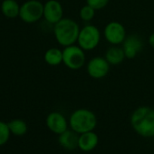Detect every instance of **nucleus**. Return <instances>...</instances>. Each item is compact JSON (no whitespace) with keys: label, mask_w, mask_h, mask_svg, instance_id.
I'll return each mask as SVG.
<instances>
[{"label":"nucleus","mask_w":154,"mask_h":154,"mask_svg":"<svg viewBox=\"0 0 154 154\" xmlns=\"http://www.w3.org/2000/svg\"><path fill=\"white\" fill-rule=\"evenodd\" d=\"M134 131L143 138L154 137V109L149 106L136 108L130 119Z\"/></svg>","instance_id":"nucleus-1"},{"label":"nucleus","mask_w":154,"mask_h":154,"mask_svg":"<svg viewBox=\"0 0 154 154\" xmlns=\"http://www.w3.org/2000/svg\"><path fill=\"white\" fill-rule=\"evenodd\" d=\"M54 26V35L59 45L66 47L77 43L81 30L78 23L71 18H62Z\"/></svg>","instance_id":"nucleus-2"},{"label":"nucleus","mask_w":154,"mask_h":154,"mask_svg":"<svg viewBox=\"0 0 154 154\" xmlns=\"http://www.w3.org/2000/svg\"><path fill=\"white\" fill-rule=\"evenodd\" d=\"M69 125L78 134L94 131L97 125V117L91 110L85 108L77 109L70 115Z\"/></svg>","instance_id":"nucleus-3"},{"label":"nucleus","mask_w":154,"mask_h":154,"mask_svg":"<svg viewBox=\"0 0 154 154\" xmlns=\"http://www.w3.org/2000/svg\"><path fill=\"white\" fill-rule=\"evenodd\" d=\"M100 41V29L94 25H86L80 30L77 44L85 51H91L98 46Z\"/></svg>","instance_id":"nucleus-4"},{"label":"nucleus","mask_w":154,"mask_h":154,"mask_svg":"<svg viewBox=\"0 0 154 154\" xmlns=\"http://www.w3.org/2000/svg\"><path fill=\"white\" fill-rule=\"evenodd\" d=\"M63 63L71 70H79L85 63V53L78 45H72L63 50Z\"/></svg>","instance_id":"nucleus-5"},{"label":"nucleus","mask_w":154,"mask_h":154,"mask_svg":"<svg viewBox=\"0 0 154 154\" xmlns=\"http://www.w3.org/2000/svg\"><path fill=\"white\" fill-rule=\"evenodd\" d=\"M19 17L27 24H33L44 17V4L39 0H28L20 7Z\"/></svg>","instance_id":"nucleus-6"},{"label":"nucleus","mask_w":154,"mask_h":154,"mask_svg":"<svg viewBox=\"0 0 154 154\" xmlns=\"http://www.w3.org/2000/svg\"><path fill=\"white\" fill-rule=\"evenodd\" d=\"M103 36L109 44L118 45L123 43L127 35L125 27L122 23L112 21L105 26L103 29Z\"/></svg>","instance_id":"nucleus-7"},{"label":"nucleus","mask_w":154,"mask_h":154,"mask_svg":"<svg viewBox=\"0 0 154 154\" xmlns=\"http://www.w3.org/2000/svg\"><path fill=\"white\" fill-rule=\"evenodd\" d=\"M110 63L105 57L95 56L90 59L87 63L86 70L90 77L94 79H102L110 72Z\"/></svg>","instance_id":"nucleus-8"},{"label":"nucleus","mask_w":154,"mask_h":154,"mask_svg":"<svg viewBox=\"0 0 154 154\" xmlns=\"http://www.w3.org/2000/svg\"><path fill=\"white\" fill-rule=\"evenodd\" d=\"M63 16V9L57 0H48L44 4V17L46 22L52 25L58 23Z\"/></svg>","instance_id":"nucleus-9"},{"label":"nucleus","mask_w":154,"mask_h":154,"mask_svg":"<svg viewBox=\"0 0 154 154\" xmlns=\"http://www.w3.org/2000/svg\"><path fill=\"white\" fill-rule=\"evenodd\" d=\"M45 124L49 131L57 135L63 133L68 129V122L66 118L59 112H50L45 119Z\"/></svg>","instance_id":"nucleus-10"},{"label":"nucleus","mask_w":154,"mask_h":154,"mask_svg":"<svg viewBox=\"0 0 154 154\" xmlns=\"http://www.w3.org/2000/svg\"><path fill=\"white\" fill-rule=\"evenodd\" d=\"M143 43L141 38L137 35H131L126 36L122 43V48L127 59H133L142 50Z\"/></svg>","instance_id":"nucleus-11"},{"label":"nucleus","mask_w":154,"mask_h":154,"mask_svg":"<svg viewBox=\"0 0 154 154\" xmlns=\"http://www.w3.org/2000/svg\"><path fill=\"white\" fill-rule=\"evenodd\" d=\"M99 143V137L94 131L79 134L78 148L85 152L94 150Z\"/></svg>","instance_id":"nucleus-12"},{"label":"nucleus","mask_w":154,"mask_h":154,"mask_svg":"<svg viewBox=\"0 0 154 154\" xmlns=\"http://www.w3.org/2000/svg\"><path fill=\"white\" fill-rule=\"evenodd\" d=\"M78 140H79V134L75 132L74 131L66 130L63 133L59 134L58 136V142L65 149L72 150L78 148Z\"/></svg>","instance_id":"nucleus-13"},{"label":"nucleus","mask_w":154,"mask_h":154,"mask_svg":"<svg viewBox=\"0 0 154 154\" xmlns=\"http://www.w3.org/2000/svg\"><path fill=\"white\" fill-rule=\"evenodd\" d=\"M104 57L111 65L120 64L126 58L123 48L119 47L118 45H112L110 48H108Z\"/></svg>","instance_id":"nucleus-14"},{"label":"nucleus","mask_w":154,"mask_h":154,"mask_svg":"<svg viewBox=\"0 0 154 154\" xmlns=\"http://www.w3.org/2000/svg\"><path fill=\"white\" fill-rule=\"evenodd\" d=\"M2 14L8 18H16L19 17L20 7L16 0H4L1 4Z\"/></svg>","instance_id":"nucleus-15"},{"label":"nucleus","mask_w":154,"mask_h":154,"mask_svg":"<svg viewBox=\"0 0 154 154\" xmlns=\"http://www.w3.org/2000/svg\"><path fill=\"white\" fill-rule=\"evenodd\" d=\"M45 62L51 66H57L63 63V50L56 47L49 48L44 55Z\"/></svg>","instance_id":"nucleus-16"},{"label":"nucleus","mask_w":154,"mask_h":154,"mask_svg":"<svg viewBox=\"0 0 154 154\" xmlns=\"http://www.w3.org/2000/svg\"><path fill=\"white\" fill-rule=\"evenodd\" d=\"M10 131L15 136H23L27 131V124L21 119H14L8 122Z\"/></svg>","instance_id":"nucleus-17"},{"label":"nucleus","mask_w":154,"mask_h":154,"mask_svg":"<svg viewBox=\"0 0 154 154\" xmlns=\"http://www.w3.org/2000/svg\"><path fill=\"white\" fill-rule=\"evenodd\" d=\"M95 12H96V10L94 8H93L91 6L86 4L80 9L79 16H80V18L84 22H90L91 20L94 19V17L95 16Z\"/></svg>","instance_id":"nucleus-18"},{"label":"nucleus","mask_w":154,"mask_h":154,"mask_svg":"<svg viewBox=\"0 0 154 154\" xmlns=\"http://www.w3.org/2000/svg\"><path fill=\"white\" fill-rule=\"evenodd\" d=\"M11 131L8 126V123L0 121V146L5 145L10 137Z\"/></svg>","instance_id":"nucleus-19"},{"label":"nucleus","mask_w":154,"mask_h":154,"mask_svg":"<svg viewBox=\"0 0 154 154\" xmlns=\"http://www.w3.org/2000/svg\"><path fill=\"white\" fill-rule=\"evenodd\" d=\"M109 1L110 0H86V4L91 6L97 11L104 8L108 5Z\"/></svg>","instance_id":"nucleus-20"},{"label":"nucleus","mask_w":154,"mask_h":154,"mask_svg":"<svg viewBox=\"0 0 154 154\" xmlns=\"http://www.w3.org/2000/svg\"><path fill=\"white\" fill-rule=\"evenodd\" d=\"M148 42H149V46H150V47H152V48L154 49V33H152V34L149 36V40H148Z\"/></svg>","instance_id":"nucleus-21"}]
</instances>
